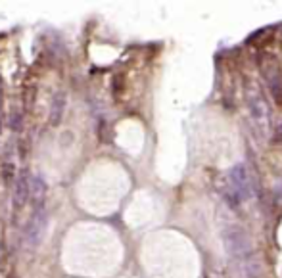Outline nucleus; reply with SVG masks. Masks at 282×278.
Returning a JSON list of instances; mask_svg holds the SVG:
<instances>
[{"label":"nucleus","mask_w":282,"mask_h":278,"mask_svg":"<svg viewBox=\"0 0 282 278\" xmlns=\"http://www.w3.org/2000/svg\"><path fill=\"white\" fill-rule=\"evenodd\" d=\"M27 200H31V178L27 177V173H21L15 180V188H13V207L19 211L23 207Z\"/></svg>","instance_id":"nucleus-6"},{"label":"nucleus","mask_w":282,"mask_h":278,"mask_svg":"<svg viewBox=\"0 0 282 278\" xmlns=\"http://www.w3.org/2000/svg\"><path fill=\"white\" fill-rule=\"evenodd\" d=\"M44 227H46V211H44V207H38V209L33 211V215L27 221V227H25V242H27V246L37 248L40 240H42Z\"/></svg>","instance_id":"nucleus-3"},{"label":"nucleus","mask_w":282,"mask_h":278,"mask_svg":"<svg viewBox=\"0 0 282 278\" xmlns=\"http://www.w3.org/2000/svg\"><path fill=\"white\" fill-rule=\"evenodd\" d=\"M65 94L63 92H58L54 94L52 98V104H50V112H48V119H50V125L52 127H58L63 119V112H65Z\"/></svg>","instance_id":"nucleus-8"},{"label":"nucleus","mask_w":282,"mask_h":278,"mask_svg":"<svg viewBox=\"0 0 282 278\" xmlns=\"http://www.w3.org/2000/svg\"><path fill=\"white\" fill-rule=\"evenodd\" d=\"M248 106H250V115L254 119V123L261 129V131H269L271 125V119H269V106L267 102L263 100L261 94H252L248 98Z\"/></svg>","instance_id":"nucleus-4"},{"label":"nucleus","mask_w":282,"mask_h":278,"mask_svg":"<svg viewBox=\"0 0 282 278\" xmlns=\"http://www.w3.org/2000/svg\"><path fill=\"white\" fill-rule=\"evenodd\" d=\"M46 180L42 175L35 173L31 177V202H33V207L38 209V207H44V198H46Z\"/></svg>","instance_id":"nucleus-7"},{"label":"nucleus","mask_w":282,"mask_h":278,"mask_svg":"<svg viewBox=\"0 0 282 278\" xmlns=\"http://www.w3.org/2000/svg\"><path fill=\"white\" fill-rule=\"evenodd\" d=\"M223 244H225L227 253L233 257L234 261H246V259H250L254 255L252 238H250V234L242 227L231 225V227L225 228V232H223Z\"/></svg>","instance_id":"nucleus-2"},{"label":"nucleus","mask_w":282,"mask_h":278,"mask_svg":"<svg viewBox=\"0 0 282 278\" xmlns=\"http://www.w3.org/2000/svg\"><path fill=\"white\" fill-rule=\"evenodd\" d=\"M2 104H4V89H2V81H0V115H2Z\"/></svg>","instance_id":"nucleus-10"},{"label":"nucleus","mask_w":282,"mask_h":278,"mask_svg":"<svg viewBox=\"0 0 282 278\" xmlns=\"http://www.w3.org/2000/svg\"><path fill=\"white\" fill-rule=\"evenodd\" d=\"M263 77L267 81V87H269L271 94L275 96L277 102H282V73L279 69L277 62H271L267 65H263Z\"/></svg>","instance_id":"nucleus-5"},{"label":"nucleus","mask_w":282,"mask_h":278,"mask_svg":"<svg viewBox=\"0 0 282 278\" xmlns=\"http://www.w3.org/2000/svg\"><path fill=\"white\" fill-rule=\"evenodd\" d=\"M10 129L15 131V133H17V131H21V114H17V112H15V114L10 115Z\"/></svg>","instance_id":"nucleus-9"},{"label":"nucleus","mask_w":282,"mask_h":278,"mask_svg":"<svg viewBox=\"0 0 282 278\" xmlns=\"http://www.w3.org/2000/svg\"><path fill=\"white\" fill-rule=\"evenodd\" d=\"M252 196H254V186H252V177H250L246 165L238 163L231 167L227 173L225 198L233 205H240L242 202L250 200Z\"/></svg>","instance_id":"nucleus-1"}]
</instances>
